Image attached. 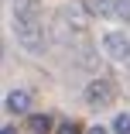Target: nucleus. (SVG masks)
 Listing matches in <instances>:
<instances>
[{
    "label": "nucleus",
    "instance_id": "obj_1",
    "mask_svg": "<svg viewBox=\"0 0 130 134\" xmlns=\"http://www.w3.org/2000/svg\"><path fill=\"white\" fill-rule=\"evenodd\" d=\"M14 38L28 55H41L48 48V35H45L41 17H14Z\"/></svg>",
    "mask_w": 130,
    "mask_h": 134
},
{
    "label": "nucleus",
    "instance_id": "obj_2",
    "mask_svg": "<svg viewBox=\"0 0 130 134\" xmlns=\"http://www.w3.org/2000/svg\"><path fill=\"white\" fill-rule=\"evenodd\" d=\"M113 100H116V86L110 83L106 76L92 79V83L86 86V103H89V107H96V110H103V107H110Z\"/></svg>",
    "mask_w": 130,
    "mask_h": 134
},
{
    "label": "nucleus",
    "instance_id": "obj_3",
    "mask_svg": "<svg viewBox=\"0 0 130 134\" xmlns=\"http://www.w3.org/2000/svg\"><path fill=\"white\" fill-rule=\"evenodd\" d=\"M103 52H106V59H113V62H127V55H130V35L127 31H106L103 35Z\"/></svg>",
    "mask_w": 130,
    "mask_h": 134
},
{
    "label": "nucleus",
    "instance_id": "obj_4",
    "mask_svg": "<svg viewBox=\"0 0 130 134\" xmlns=\"http://www.w3.org/2000/svg\"><path fill=\"white\" fill-rule=\"evenodd\" d=\"M58 14H62L69 24H72L75 31H82V28H86V14H89V7H86V4H65Z\"/></svg>",
    "mask_w": 130,
    "mask_h": 134
},
{
    "label": "nucleus",
    "instance_id": "obj_5",
    "mask_svg": "<svg viewBox=\"0 0 130 134\" xmlns=\"http://www.w3.org/2000/svg\"><path fill=\"white\" fill-rule=\"evenodd\" d=\"M51 127H55V120L48 114H28V120H24V131L28 134H48Z\"/></svg>",
    "mask_w": 130,
    "mask_h": 134
},
{
    "label": "nucleus",
    "instance_id": "obj_6",
    "mask_svg": "<svg viewBox=\"0 0 130 134\" xmlns=\"http://www.w3.org/2000/svg\"><path fill=\"white\" fill-rule=\"evenodd\" d=\"M28 107H31V93L28 90H10L7 93V110L10 114H28Z\"/></svg>",
    "mask_w": 130,
    "mask_h": 134
},
{
    "label": "nucleus",
    "instance_id": "obj_7",
    "mask_svg": "<svg viewBox=\"0 0 130 134\" xmlns=\"http://www.w3.org/2000/svg\"><path fill=\"white\" fill-rule=\"evenodd\" d=\"M92 17H116V0H82Z\"/></svg>",
    "mask_w": 130,
    "mask_h": 134
},
{
    "label": "nucleus",
    "instance_id": "obj_8",
    "mask_svg": "<svg viewBox=\"0 0 130 134\" xmlns=\"http://www.w3.org/2000/svg\"><path fill=\"white\" fill-rule=\"evenodd\" d=\"M14 17H41L38 0H14Z\"/></svg>",
    "mask_w": 130,
    "mask_h": 134
},
{
    "label": "nucleus",
    "instance_id": "obj_9",
    "mask_svg": "<svg viewBox=\"0 0 130 134\" xmlns=\"http://www.w3.org/2000/svg\"><path fill=\"white\" fill-rule=\"evenodd\" d=\"M113 134H130V114H116V120H113Z\"/></svg>",
    "mask_w": 130,
    "mask_h": 134
},
{
    "label": "nucleus",
    "instance_id": "obj_10",
    "mask_svg": "<svg viewBox=\"0 0 130 134\" xmlns=\"http://www.w3.org/2000/svg\"><path fill=\"white\" fill-rule=\"evenodd\" d=\"M75 62H79V65H86V69H99V65H96V59H92V52H89V48H79V55H75Z\"/></svg>",
    "mask_w": 130,
    "mask_h": 134
},
{
    "label": "nucleus",
    "instance_id": "obj_11",
    "mask_svg": "<svg viewBox=\"0 0 130 134\" xmlns=\"http://www.w3.org/2000/svg\"><path fill=\"white\" fill-rule=\"evenodd\" d=\"M55 134H82V127H79V120H62L55 127Z\"/></svg>",
    "mask_w": 130,
    "mask_h": 134
},
{
    "label": "nucleus",
    "instance_id": "obj_12",
    "mask_svg": "<svg viewBox=\"0 0 130 134\" xmlns=\"http://www.w3.org/2000/svg\"><path fill=\"white\" fill-rule=\"evenodd\" d=\"M116 17L120 21H130V0H116Z\"/></svg>",
    "mask_w": 130,
    "mask_h": 134
},
{
    "label": "nucleus",
    "instance_id": "obj_13",
    "mask_svg": "<svg viewBox=\"0 0 130 134\" xmlns=\"http://www.w3.org/2000/svg\"><path fill=\"white\" fill-rule=\"evenodd\" d=\"M86 134H110V131H106V127H89Z\"/></svg>",
    "mask_w": 130,
    "mask_h": 134
},
{
    "label": "nucleus",
    "instance_id": "obj_14",
    "mask_svg": "<svg viewBox=\"0 0 130 134\" xmlns=\"http://www.w3.org/2000/svg\"><path fill=\"white\" fill-rule=\"evenodd\" d=\"M0 134H14V127H10V124H7V127H0Z\"/></svg>",
    "mask_w": 130,
    "mask_h": 134
},
{
    "label": "nucleus",
    "instance_id": "obj_15",
    "mask_svg": "<svg viewBox=\"0 0 130 134\" xmlns=\"http://www.w3.org/2000/svg\"><path fill=\"white\" fill-rule=\"evenodd\" d=\"M127 69H130V55H127Z\"/></svg>",
    "mask_w": 130,
    "mask_h": 134
}]
</instances>
